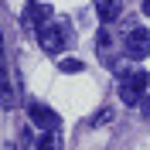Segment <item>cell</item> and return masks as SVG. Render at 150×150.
I'll list each match as a JSON object with an SVG mask.
<instances>
[{
  "mask_svg": "<svg viewBox=\"0 0 150 150\" xmlns=\"http://www.w3.org/2000/svg\"><path fill=\"white\" fill-rule=\"evenodd\" d=\"M38 150H62V140H58L55 133H45V137L38 140Z\"/></svg>",
  "mask_w": 150,
  "mask_h": 150,
  "instance_id": "cell-8",
  "label": "cell"
},
{
  "mask_svg": "<svg viewBox=\"0 0 150 150\" xmlns=\"http://www.w3.org/2000/svg\"><path fill=\"white\" fill-rule=\"evenodd\" d=\"M106 120H112V109H103V112H99V116H96V126H99V123H106Z\"/></svg>",
  "mask_w": 150,
  "mask_h": 150,
  "instance_id": "cell-9",
  "label": "cell"
},
{
  "mask_svg": "<svg viewBox=\"0 0 150 150\" xmlns=\"http://www.w3.org/2000/svg\"><path fill=\"white\" fill-rule=\"evenodd\" d=\"M48 17H51V4H41V0H28V7H24V24L28 28H45Z\"/></svg>",
  "mask_w": 150,
  "mask_h": 150,
  "instance_id": "cell-5",
  "label": "cell"
},
{
  "mask_svg": "<svg viewBox=\"0 0 150 150\" xmlns=\"http://www.w3.org/2000/svg\"><path fill=\"white\" fill-rule=\"evenodd\" d=\"M126 55L130 58H147L150 55V31L140 28V24H133L126 31Z\"/></svg>",
  "mask_w": 150,
  "mask_h": 150,
  "instance_id": "cell-3",
  "label": "cell"
},
{
  "mask_svg": "<svg viewBox=\"0 0 150 150\" xmlns=\"http://www.w3.org/2000/svg\"><path fill=\"white\" fill-rule=\"evenodd\" d=\"M120 10H123L120 0H99V4H96V14H99V21H106V24L120 17Z\"/></svg>",
  "mask_w": 150,
  "mask_h": 150,
  "instance_id": "cell-6",
  "label": "cell"
},
{
  "mask_svg": "<svg viewBox=\"0 0 150 150\" xmlns=\"http://www.w3.org/2000/svg\"><path fill=\"white\" fill-rule=\"evenodd\" d=\"M28 116H31V123L34 126H41L45 133H55L58 130V112L51 109V106H45V103H28Z\"/></svg>",
  "mask_w": 150,
  "mask_h": 150,
  "instance_id": "cell-4",
  "label": "cell"
},
{
  "mask_svg": "<svg viewBox=\"0 0 150 150\" xmlns=\"http://www.w3.org/2000/svg\"><path fill=\"white\" fill-rule=\"evenodd\" d=\"M58 72L75 75V72H82V62H79V58H62V62H58Z\"/></svg>",
  "mask_w": 150,
  "mask_h": 150,
  "instance_id": "cell-7",
  "label": "cell"
},
{
  "mask_svg": "<svg viewBox=\"0 0 150 150\" xmlns=\"http://www.w3.org/2000/svg\"><path fill=\"white\" fill-rule=\"evenodd\" d=\"M65 24H62V21H55V24H45V28L38 31V45L45 48L48 55H62V51H65Z\"/></svg>",
  "mask_w": 150,
  "mask_h": 150,
  "instance_id": "cell-2",
  "label": "cell"
},
{
  "mask_svg": "<svg viewBox=\"0 0 150 150\" xmlns=\"http://www.w3.org/2000/svg\"><path fill=\"white\" fill-rule=\"evenodd\" d=\"M147 82H150V75L143 72V68H133V72H126V75L120 79V99H123L126 106H137V99L147 92Z\"/></svg>",
  "mask_w": 150,
  "mask_h": 150,
  "instance_id": "cell-1",
  "label": "cell"
},
{
  "mask_svg": "<svg viewBox=\"0 0 150 150\" xmlns=\"http://www.w3.org/2000/svg\"><path fill=\"white\" fill-rule=\"evenodd\" d=\"M143 14H147V17H150V0H143Z\"/></svg>",
  "mask_w": 150,
  "mask_h": 150,
  "instance_id": "cell-10",
  "label": "cell"
}]
</instances>
